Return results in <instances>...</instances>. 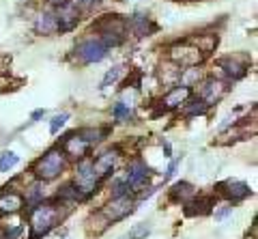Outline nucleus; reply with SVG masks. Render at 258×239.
<instances>
[{
  "label": "nucleus",
  "mask_w": 258,
  "mask_h": 239,
  "mask_svg": "<svg viewBox=\"0 0 258 239\" xmlns=\"http://www.w3.org/2000/svg\"><path fill=\"white\" fill-rule=\"evenodd\" d=\"M196 196V188L191 186V183L187 181H179V183H174V186L170 188V201L174 203H187L191 201V198Z\"/></svg>",
  "instance_id": "20"
},
{
  "label": "nucleus",
  "mask_w": 258,
  "mask_h": 239,
  "mask_svg": "<svg viewBox=\"0 0 258 239\" xmlns=\"http://www.w3.org/2000/svg\"><path fill=\"white\" fill-rule=\"evenodd\" d=\"M136 209V198H132L129 194L125 196H112L110 201L101 207V216L108 222H118L127 218L129 213H134Z\"/></svg>",
  "instance_id": "6"
},
{
  "label": "nucleus",
  "mask_w": 258,
  "mask_h": 239,
  "mask_svg": "<svg viewBox=\"0 0 258 239\" xmlns=\"http://www.w3.org/2000/svg\"><path fill=\"white\" fill-rule=\"evenodd\" d=\"M18 162H20V155L18 153H13V151H5V153L0 155V170L9 172L13 166H18Z\"/></svg>",
  "instance_id": "29"
},
{
  "label": "nucleus",
  "mask_w": 258,
  "mask_h": 239,
  "mask_svg": "<svg viewBox=\"0 0 258 239\" xmlns=\"http://www.w3.org/2000/svg\"><path fill=\"white\" fill-rule=\"evenodd\" d=\"M127 30H132L136 37H147L151 30H155V26L151 24V18L147 13H134L129 20H125Z\"/></svg>",
  "instance_id": "18"
},
{
  "label": "nucleus",
  "mask_w": 258,
  "mask_h": 239,
  "mask_svg": "<svg viewBox=\"0 0 258 239\" xmlns=\"http://www.w3.org/2000/svg\"><path fill=\"white\" fill-rule=\"evenodd\" d=\"M64 213V205L58 203H39L28 209L30 216V239H43L45 235H50L52 230L62 222Z\"/></svg>",
  "instance_id": "1"
},
{
  "label": "nucleus",
  "mask_w": 258,
  "mask_h": 239,
  "mask_svg": "<svg viewBox=\"0 0 258 239\" xmlns=\"http://www.w3.org/2000/svg\"><path fill=\"white\" fill-rule=\"evenodd\" d=\"M64 157H71V159H84L88 155V151H91V145L80 136L78 132H71L67 134L62 140H60V147H58Z\"/></svg>",
  "instance_id": "9"
},
{
  "label": "nucleus",
  "mask_w": 258,
  "mask_h": 239,
  "mask_svg": "<svg viewBox=\"0 0 258 239\" xmlns=\"http://www.w3.org/2000/svg\"><path fill=\"white\" fill-rule=\"evenodd\" d=\"M125 194H132L129 183L125 181V177H116L112 181V196H125Z\"/></svg>",
  "instance_id": "31"
},
{
  "label": "nucleus",
  "mask_w": 258,
  "mask_h": 239,
  "mask_svg": "<svg viewBox=\"0 0 258 239\" xmlns=\"http://www.w3.org/2000/svg\"><path fill=\"white\" fill-rule=\"evenodd\" d=\"M69 121V114L67 112H60V114H54L52 118H50V134L52 136H56L60 130H62V125Z\"/></svg>",
  "instance_id": "32"
},
{
  "label": "nucleus",
  "mask_w": 258,
  "mask_h": 239,
  "mask_svg": "<svg viewBox=\"0 0 258 239\" xmlns=\"http://www.w3.org/2000/svg\"><path fill=\"white\" fill-rule=\"evenodd\" d=\"M108 132H110L108 127H106V130H99V127H84V130H78V134H80V136H82L91 147L97 145L99 140L106 138V134H108Z\"/></svg>",
  "instance_id": "26"
},
{
  "label": "nucleus",
  "mask_w": 258,
  "mask_h": 239,
  "mask_svg": "<svg viewBox=\"0 0 258 239\" xmlns=\"http://www.w3.org/2000/svg\"><path fill=\"white\" fill-rule=\"evenodd\" d=\"M24 203L28 205V209L30 207H35V205H39V203H43V198H45V188H43V181H35L32 186H28L26 188V192H24Z\"/></svg>",
  "instance_id": "21"
},
{
  "label": "nucleus",
  "mask_w": 258,
  "mask_h": 239,
  "mask_svg": "<svg viewBox=\"0 0 258 239\" xmlns=\"http://www.w3.org/2000/svg\"><path fill=\"white\" fill-rule=\"evenodd\" d=\"M112 116L116 118V121H129V118H134V112H132V106L125 101H116L114 108H112Z\"/></svg>",
  "instance_id": "27"
},
{
  "label": "nucleus",
  "mask_w": 258,
  "mask_h": 239,
  "mask_svg": "<svg viewBox=\"0 0 258 239\" xmlns=\"http://www.w3.org/2000/svg\"><path fill=\"white\" fill-rule=\"evenodd\" d=\"M43 116H45V110H43V108H39V110H35V112L30 114V123H37V121H41Z\"/></svg>",
  "instance_id": "38"
},
{
  "label": "nucleus",
  "mask_w": 258,
  "mask_h": 239,
  "mask_svg": "<svg viewBox=\"0 0 258 239\" xmlns=\"http://www.w3.org/2000/svg\"><path fill=\"white\" fill-rule=\"evenodd\" d=\"M116 162H118V149L103 151L99 157L93 159V168L97 172V177H99V179L110 177V174L114 172V168H116Z\"/></svg>",
  "instance_id": "13"
},
{
  "label": "nucleus",
  "mask_w": 258,
  "mask_h": 239,
  "mask_svg": "<svg viewBox=\"0 0 258 239\" xmlns=\"http://www.w3.org/2000/svg\"><path fill=\"white\" fill-rule=\"evenodd\" d=\"M3 233L7 239H18L22 233H24V224H20V222H15V224H9L3 228Z\"/></svg>",
  "instance_id": "33"
},
{
  "label": "nucleus",
  "mask_w": 258,
  "mask_h": 239,
  "mask_svg": "<svg viewBox=\"0 0 258 239\" xmlns=\"http://www.w3.org/2000/svg\"><path fill=\"white\" fill-rule=\"evenodd\" d=\"M189 41L196 45L205 56H209V54L215 50V45H217V35H198V37H191Z\"/></svg>",
  "instance_id": "24"
},
{
  "label": "nucleus",
  "mask_w": 258,
  "mask_h": 239,
  "mask_svg": "<svg viewBox=\"0 0 258 239\" xmlns=\"http://www.w3.org/2000/svg\"><path fill=\"white\" fill-rule=\"evenodd\" d=\"M191 97V86H185V84H176V86H170V91L164 93V97H161V110H176L181 108L185 101Z\"/></svg>",
  "instance_id": "11"
},
{
  "label": "nucleus",
  "mask_w": 258,
  "mask_h": 239,
  "mask_svg": "<svg viewBox=\"0 0 258 239\" xmlns=\"http://www.w3.org/2000/svg\"><path fill=\"white\" fill-rule=\"evenodd\" d=\"M35 30L39 35H54L58 33V20H56V11L54 9H43L41 13L37 15V22H35Z\"/></svg>",
  "instance_id": "16"
},
{
  "label": "nucleus",
  "mask_w": 258,
  "mask_h": 239,
  "mask_svg": "<svg viewBox=\"0 0 258 239\" xmlns=\"http://www.w3.org/2000/svg\"><path fill=\"white\" fill-rule=\"evenodd\" d=\"M76 58L82 65H93V63H99L108 56V47L103 45V41L99 37H86L76 45Z\"/></svg>",
  "instance_id": "5"
},
{
  "label": "nucleus",
  "mask_w": 258,
  "mask_h": 239,
  "mask_svg": "<svg viewBox=\"0 0 258 239\" xmlns=\"http://www.w3.org/2000/svg\"><path fill=\"white\" fill-rule=\"evenodd\" d=\"M151 235V224L149 222H140V224H134L129 228V233L123 237V239H144Z\"/></svg>",
  "instance_id": "28"
},
{
  "label": "nucleus",
  "mask_w": 258,
  "mask_h": 239,
  "mask_svg": "<svg viewBox=\"0 0 258 239\" xmlns=\"http://www.w3.org/2000/svg\"><path fill=\"white\" fill-rule=\"evenodd\" d=\"M74 183H76L80 190H82L86 196H91L93 192H97V188H99L101 179L97 177V172L93 168V159H80V164L76 166Z\"/></svg>",
  "instance_id": "7"
},
{
  "label": "nucleus",
  "mask_w": 258,
  "mask_h": 239,
  "mask_svg": "<svg viewBox=\"0 0 258 239\" xmlns=\"http://www.w3.org/2000/svg\"><path fill=\"white\" fill-rule=\"evenodd\" d=\"M0 239H7V237H5V233H3V230H0Z\"/></svg>",
  "instance_id": "40"
},
{
  "label": "nucleus",
  "mask_w": 258,
  "mask_h": 239,
  "mask_svg": "<svg viewBox=\"0 0 258 239\" xmlns=\"http://www.w3.org/2000/svg\"><path fill=\"white\" fill-rule=\"evenodd\" d=\"M95 30H97L99 35H103V33L125 35V33H127L125 18H120V15H103V18H99V22L95 24Z\"/></svg>",
  "instance_id": "15"
},
{
  "label": "nucleus",
  "mask_w": 258,
  "mask_h": 239,
  "mask_svg": "<svg viewBox=\"0 0 258 239\" xmlns=\"http://www.w3.org/2000/svg\"><path fill=\"white\" fill-rule=\"evenodd\" d=\"M228 93V86H226L224 80L220 78H207L203 80V84H200V91H198V97L203 99L207 106H215L217 101H222V97Z\"/></svg>",
  "instance_id": "8"
},
{
  "label": "nucleus",
  "mask_w": 258,
  "mask_h": 239,
  "mask_svg": "<svg viewBox=\"0 0 258 239\" xmlns=\"http://www.w3.org/2000/svg\"><path fill=\"white\" fill-rule=\"evenodd\" d=\"M54 11H56V20H58V33H69L80 24V9L74 5V0L64 7H56Z\"/></svg>",
  "instance_id": "12"
},
{
  "label": "nucleus",
  "mask_w": 258,
  "mask_h": 239,
  "mask_svg": "<svg viewBox=\"0 0 258 239\" xmlns=\"http://www.w3.org/2000/svg\"><path fill=\"white\" fill-rule=\"evenodd\" d=\"M24 207V198L13 192V190H5L0 194V213L3 216H13V213H20Z\"/></svg>",
  "instance_id": "17"
},
{
  "label": "nucleus",
  "mask_w": 258,
  "mask_h": 239,
  "mask_svg": "<svg viewBox=\"0 0 258 239\" xmlns=\"http://www.w3.org/2000/svg\"><path fill=\"white\" fill-rule=\"evenodd\" d=\"M181 74H183V67L174 65L172 61L166 63V67H161V82H164L166 86H176L181 84Z\"/></svg>",
  "instance_id": "22"
},
{
  "label": "nucleus",
  "mask_w": 258,
  "mask_h": 239,
  "mask_svg": "<svg viewBox=\"0 0 258 239\" xmlns=\"http://www.w3.org/2000/svg\"><path fill=\"white\" fill-rule=\"evenodd\" d=\"M213 198H196L194 196L191 201L185 203V213L187 216H205V213H211L213 211Z\"/></svg>",
  "instance_id": "19"
},
{
  "label": "nucleus",
  "mask_w": 258,
  "mask_h": 239,
  "mask_svg": "<svg viewBox=\"0 0 258 239\" xmlns=\"http://www.w3.org/2000/svg\"><path fill=\"white\" fill-rule=\"evenodd\" d=\"M181 166V157H176V159H172L170 164H168V168H166V174H164V181H170L174 174H176V168Z\"/></svg>",
  "instance_id": "36"
},
{
  "label": "nucleus",
  "mask_w": 258,
  "mask_h": 239,
  "mask_svg": "<svg viewBox=\"0 0 258 239\" xmlns=\"http://www.w3.org/2000/svg\"><path fill=\"white\" fill-rule=\"evenodd\" d=\"M168 61H172L174 65H179V67H198L200 63L205 61V54L200 52L189 39H185V41L174 43L170 50H168Z\"/></svg>",
  "instance_id": "3"
},
{
  "label": "nucleus",
  "mask_w": 258,
  "mask_h": 239,
  "mask_svg": "<svg viewBox=\"0 0 258 239\" xmlns=\"http://www.w3.org/2000/svg\"><path fill=\"white\" fill-rule=\"evenodd\" d=\"M58 198H60L62 203H67V201L69 203H76V201H84L86 194L76 186V183H67V186H64L60 192H58Z\"/></svg>",
  "instance_id": "25"
},
{
  "label": "nucleus",
  "mask_w": 258,
  "mask_h": 239,
  "mask_svg": "<svg viewBox=\"0 0 258 239\" xmlns=\"http://www.w3.org/2000/svg\"><path fill=\"white\" fill-rule=\"evenodd\" d=\"M64 164H67V157L60 149H50L45 155H41L32 166V174L39 181H52L56 177H60L64 170Z\"/></svg>",
  "instance_id": "2"
},
{
  "label": "nucleus",
  "mask_w": 258,
  "mask_h": 239,
  "mask_svg": "<svg viewBox=\"0 0 258 239\" xmlns=\"http://www.w3.org/2000/svg\"><path fill=\"white\" fill-rule=\"evenodd\" d=\"M120 74H123V67H120V65H114L112 69H108L106 76H103V80H101V86H99V89H108V86L116 84L118 78H120Z\"/></svg>",
  "instance_id": "30"
},
{
  "label": "nucleus",
  "mask_w": 258,
  "mask_h": 239,
  "mask_svg": "<svg viewBox=\"0 0 258 239\" xmlns=\"http://www.w3.org/2000/svg\"><path fill=\"white\" fill-rule=\"evenodd\" d=\"M74 5L78 7L80 11H93L101 5V0H74Z\"/></svg>",
  "instance_id": "34"
},
{
  "label": "nucleus",
  "mask_w": 258,
  "mask_h": 239,
  "mask_svg": "<svg viewBox=\"0 0 258 239\" xmlns=\"http://www.w3.org/2000/svg\"><path fill=\"white\" fill-rule=\"evenodd\" d=\"M47 3H50L52 7H64V5H69L71 0H47Z\"/></svg>",
  "instance_id": "39"
},
{
  "label": "nucleus",
  "mask_w": 258,
  "mask_h": 239,
  "mask_svg": "<svg viewBox=\"0 0 258 239\" xmlns=\"http://www.w3.org/2000/svg\"><path fill=\"white\" fill-rule=\"evenodd\" d=\"M149 177H151V170L147 168V164L140 162V159H136V162L129 164V168L125 172V181L129 183V190H132V192L142 190L149 183Z\"/></svg>",
  "instance_id": "10"
},
{
  "label": "nucleus",
  "mask_w": 258,
  "mask_h": 239,
  "mask_svg": "<svg viewBox=\"0 0 258 239\" xmlns=\"http://www.w3.org/2000/svg\"><path fill=\"white\" fill-rule=\"evenodd\" d=\"M161 151H164V157H166V159L172 157V145H170V142H168L166 138L161 140Z\"/></svg>",
  "instance_id": "37"
},
{
  "label": "nucleus",
  "mask_w": 258,
  "mask_h": 239,
  "mask_svg": "<svg viewBox=\"0 0 258 239\" xmlns=\"http://www.w3.org/2000/svg\"><path fill=\"white\" fill-rule=\"evenodd\" d=\"M247 67H249L247 56H239V54H235V56L220 58V61L215 63L217 78L224 80V82H237V80L245 78Z\"/></svg>",
  "instance_id": "4"
},
{
  "label": "nucleus",
  "mask_w": 258,
  "mask_h": 239,
  "mask_svg": "<svg viewBox=\"0 0 258 239\" xmlns=\"http://www.w3.org/2000/svg\"><path fill=\"white\" fill-rule=\"evenodd\" d=\"M222 192L224 196L228 198L230 203H237V201H243V198L252 196V190H249V186L245 181H239V179H228L226 183H222Z\"/></svg>",
  "instance_id": "14"
},
{
  "label": "nucleus",
  "mask_w": 258,
  "mask_h": 239,
  "mask_svg": "<svg viewBox=\"0 0 258 239\" xmlns=\"http://www.w3.org/2000/svg\"><path fill=\"white\" fill-rule=\"evenodd\" d=\"M181 108H183L185 116H203V114H207V110H209V106L200 97H194V99L189 97Z\"/></svg>",
  "instance_id": "23"
},
{
  "label": "nucleus",
  "mask_w": 258,
  "mask_h": 239,
  "mask_svg": "<svg viewBox=\"0 0 258 239\" xmlns=\"http://www.w3.org/2000/svg\"><path fill=\"white\" fill-rule=\"evenodd\" d=\"M213 213H215V220H224V218H228L230 213H232V205H230V203H222V205H217Z\"/></svg>",
  "instance_id": "35"
}]
</instances>
